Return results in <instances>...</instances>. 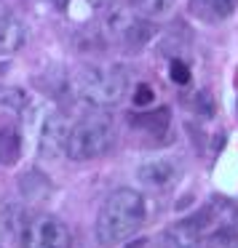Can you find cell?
Instances as JSON below:
<instances>
[{"label": "cell", "instance_id": "20", "mask_svg": "<svg viewBox=\"0 0 238 248\" xmlns=\"http://www.w3.org/2000/svg\"><path fill=\"white\" fill-rule=\"evenodd\" d=\"M51 3H54V6H59V8H62V6H67V3H70V0H51Z\"/></svg>", "mask_w": 238, "mask_h": 248}, {"label": "cell", "instance_id": "4", "mask_svg": "<svg viewBox=\"0 0 238 248\" xmlns=\"http://www.w3.org/2000/svg\"><path fill=\"white\" fill-rule=\"evenodd\" d=\"M72 88L88 104L104 109L118 104L126 96L129 75L120 67H83L72 78Z\"/></svg>", "mask_w": 238, "mask_h": 248}, {"label": "cell", "instance_id": "21", "mask_svg": "<svg viewBox=\"0 0 238 248\" xmlns=\"http://www.w3.org/2000/svg\"><path fill=\"white\" fill-rule=\"evenodd\" d=\"M0 248H3V240H0Z\"/></svg>", "mask_w": 238, "mask_h": 248}, {"label": "cell", "instance_id": "5", "mask_svg": "<svg viewBox=\"0 0 238 248\" xmlns=\"http://www.w3.org/2000/svg\"><path fill=\"white\" fill-rule=\"evenodd\" d=\"M195 224L201 227V232L206 235H217V232H238V208L227 200L217 198L211 200L206 208H201L198 214H193Z\"/></svg>", "mask_w": 238, "mask_h": 248}, {"label": "cell", "instance_id": "14", "mask_svg": "<svg viewBox=\"0 0 238 248\" xmlns=\"http://www.w3.org/2000/svg\"><path fill=\"white\" fill-rule=\"evenodd\" d=\"M22 155V136L17 128H0V166H14Z\"/></svg>", "mask_w": 238, "mask_h": 248}, {"label": "cell", "instance_id": "16", "mask_svg": "<svg viewBox=\"0 0 238 248\" xmlns=\"http://www.w3.org/2000/svg\"><path fill=\"white\" fill-rule=\"evenodd\" d=\"M24 104H27V93L22 88H0V107L22 109Z\"/></svg>", "mask_w": 238, "mask_h": 248}, {"label": "cell", "instance_id": "10", "mask_svg": "<svg viewBox=\"0 0 238 248\" xmlns=\"http://www.w3.org/2000/svg\"><path fill=\"white\" fill-rule=\"evenodd\" d=\"M201 243H204V232L195 224L193 216L174 221L166 230V246H171V248H198Z\"/></svg>", "mask_w": 238, "mask_h": 248}, {"label": "cell", "instance_id": "2", "mask_svg": "<svg viewBox=\"0 0 238 248\" xmlns=\"http://www.w3.org/2000/svg\"><path fill=\"white\" fill-rule=\"evenodd\" d=\"M115 147V125L113 118L104 112H91L75 125L65 141V155L70 160H97Z\"/></svg>", "mask_w": 238, "mask_h": 248}, {"label": "cell", "instance_id": "9", "mask_svg": "<svg viewBox=\"0 0 238 248\" xmlns=\"http://www.w3.org/2000/svg\"><path fill=\"white\" fill-rule=\"evenodd\" d=\"M27 40V27L11 11H0V54H14Z\"/></svg>", "mask_w": 238, "mask_h": 248}, {"label": "cell", "instance_id": "7", "mask_svg": "<svg viewBox=\"0 0 238 248\" xmlns=\"http://www.w3.org/2000/svg\"><path fill=\"white\" fill-rule=\"evenodd\" d=\"M136 176L145 187L150 189H169L179 176V168L174 160L169 157H150V160H142L136 168Z\"/></svg>", "mask_w": 238, "mask_h": 248}, {"label": "cell", "instance_id": "19", "mask_svg": "<svg viewBox=\"0 0 238 248\" xmlns=\"http://www.w3.org/2000/svg\"><path fill=\"white\" fill-rule=\"evenodd\" d=\"M88 6H94V8H104V6H110L113 0H86Z\"/></svg>", "mask_w": 238, "mask_h": 248}, {"label": "cell", "instance_id": "15", "mask_svg": "<svg viewBox=\"0 0 238 248\" xmlns=\"http://www.w3.org/2000/svg\"><path fill=\"white\" fill-rule=\"evenodd\" d=\"M198 248H238V232H217V235H206Z\"/></svg>", "mask_w": 238, "mask_h": 248}, {"label": "cell", "instance_id": "12", "mask_svg": "<svg viewBox=\"0 0 238 248\" xmlns=\"http://www.w3.org/2000/svg\"><path fill=\"white\" fill-rule=\"evenodd\" d=\"M169 123H171V115H169L166 107L147 109V112H139L134 118V125H136V128H142L145 134H166Z\"/></svg>", "mask_w": 238, "mask_h": 248}, {"label": "cell", "instance_id": "13", "mask_svg": "<svg viewBox=\"0 0 238 248\" xmlns=\"http://www.w3.org/2000/svg\"><path fill=\"white\" fill-rule=\"evenodd\" d=\"M177 6V0H131V8L139 14L142 19H150V22H161L169 19Z\"/></svg>", "mask_w": 238, "mask_h": 248}, {"label": "cell", "instance_id": "3", "mask_svg": "<svg viewBox=\"0 0 238 248\" xmlns=\"http://www.w3.org/2000/svg\"><path fill=\"white\" fill-rule=\"evenodd\" d=\"M8 227L19 237L22 248H72L70 227L56 216L14 208L8 214Z\"/></svg>", "mask_w": 238, "mask_h": 248}, {"label": "cell", "instance_id": "1", "mask_svg": "<svg viewBox=\"0 0 238 248\" xmlns=\"http://www.w3.org/2000/svg\"><path fill=\"white\" fill-rule=\"evenodd\" d=\"M147 219V203L136 189L120 187L104 198L102 208L97 214V232L99 246H118L126 237H131Z\"/></svg>", "mask_w": 238, "mask_h": 248}, {"label": "cell", "instance_id": "6", "mask_svg": "<svg viewBox=\"0 0 238 248\" xmlns=\"http://www.w3.org/2000/svg\"><path fill=\"white\" fill-rule=\"evenodd\" d=\"M70 134V120L59 112H51L49 118L40 123V134H38V150L43 157H56L65 152V141Z\"/></svg>", "mask_w": 238, "mask_h": 248}, {"label": "cell", "instance_id": "11", "mask_svg": "<svg viewBox=\"0 0 238 248\" xmlns=\"http://www.w3.org/2000/svg\"><path fill=\"white\" fill-rule=\"evenodd\" d=\"M238 0H190V14L201 22H225L236 14Z\"/></svg>", "mask_w": 238, "mask_h": 248}, {"label": "cell", "instance_id": "18", "mask_svg": "<svg viewBox=\"0 0 238 248\" xmlns=\"http://www.w3.org/2000/svg\"><path fill=\"white\" fill-rule=\"evenodd\" d=\"M134 102H136V107L150 104L153 102V88L150 86H139V88H136V93H134Z\"/></svg>", "mask_w": 238, "mask_h": 248}, {"label": "cell", "instance_id": "8", "mask_svg": "<svg viewBox=\"0 0 238 248\" xmlns=\"http://www.w3.org/2000/svg\"><path fill=\"white\" fill-rule=\"evenodd\" d=\"M139 19V14L131 8V3H110L107 14H104V22H102V32L107 40L113 43H123V38L129 35V30L134 27V22Z\"/></svg>", "mask_w": 238, "mask_h": 248}, {"label": "cell", "instance_id": "17", "mask_svg": "<svg viewBox=\"0 0 238 248\" xmlns=\"http://www.w3.org/2000/svg\"><path fill=\"white\" fill-rule=\"evenodd\" d=\"M171 78L177 83H190V70L182 64V62H171Z\"/></svg>", "mask_w": 238, "mask_h": 248}]
</instances>
